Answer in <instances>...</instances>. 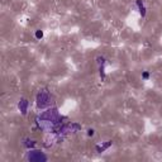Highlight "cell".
Wrapping results in <instances>:
<instances>
[{
    "label": "cell",
    "instance_id": "1",
    "mask_svg": "<svg viewBox=\"0 0 162 162\" xmlns=\"http://www.w3.org/2000/svg\"><path fill=\"white\" fill-rule=\"evenodd\" d=\"M35 37H37V38H42V37H43V32H42V31H37Z\"/></svg>",
    "mask_w": 162,
    "mask_h": 162
},
{
    "label": "cell",
    "instance_id": "3",
    "mask_svg": "<svg viewBox=\"0 0 162 162\" xmlns=\"http://www.w3.org/2000/svg\"><path fill=\"white\" fill-rule=\"evenodd\" d=\"M143 77L147 79V77H148V72H144V73H143Z\"/></svg>",
    "mask_w": 162,
    "mask_h": 162
},
{
    "label": "cell",
    "instance_id": "2",
    "mask_svg": "<svg viewBox=\"0 0 162 162\" xmlns=\"http://www.w3.org/2000/svg\"><path fill=\"white\" fill-rule=\"evenodd\" d=\"M88 132H89V133H88L89 135H94V130H93V129H89Z\"/></svg>",
    "mask_w": 162,
    "mask_h": 162
}]
</instances>
